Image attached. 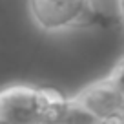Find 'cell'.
I'll return each instance as SVG.
<instances>
[{
    "label": "cell",
    "instance_id": "4",
    "mask_svg": "<svg viewBox=\"0 0 124 124\" xmlns=\"http://www.w3.org/2000/svg\"><path fill=\"white\" fill-rule=\"evenodd\" d=\"M46 124H101V120L78 106L73 99H68Z\"/></svg>",
    "mask_w": 124,
    "mask_h": 124
},
{
    "label": "cell",
    "instance_id": "1",
    "mask_svg": "<svg viewBox=\"0 0 124 124\" xmlns=\"http://www.w3.org/2000/svg\"><path fill=\"white\" fill-rule=\"evenodd\" d=\"M66 101L53 88L13 84L0 89V119L9 124H46Z\"/></svg>",
    "mask_w": 124,
    "mask_h": 124
},
{
    "label": "cell",
    "instance_id": "5",
    "mask_svg": "<svg viewBox=\"0 0 124 124\" xmlns=\"http://www.w3.org/2000/svg\"><path fill=\"white\" fill-rule=\"evenodd\" d=\"M108 78H109V82L120 91V95L124 97V60L119 62V64L113 68V71L108 75Z\"/></svg>",
    "mask_w": 124,
    "mask_h": 124
},
{
    "label": "cell",
    "instance_id": "3",
    "mask_svg": "<svg viewBox=\"0 0 124 124\" xmlns=\"http://www.w3.org/2000/svg\"><path fill=\"white\" fill-rule=\"evenodd\" d=\"M29 2L35 20L47 31L73 26L89 8V0H77L71 4H51L46 0H29Z\"/></svg>",
    "mask_w": 124,
    "mask_h": 124
},
{
    "label": "cell",
    "instance_id": "2",
    "mask_svg": "<svg viewBox=\"0 0 124 124\" xmlns=\"http://www.w3.org/2000/svg\"><path fill=\"white\" fill-rule=\"evenodd\" d=\"M73 101L101 122L113 119L124 111V97L109 82L108 77L82 88L73 97Z\"/></svg>",
    "mask_w": 124,
    "mask_h": 124
},
{
    "label": "cell",
    "instance_id": "9",
    "mask_svg": "<svg viewBox=\"0 0 124 124\" xmlns=\"http://www.w3.org/2000/svg\"><path fill=\"white\" fill-rule=\"evenodd\" d=\"M0 124H9V122H6L4 119H0Z\"/></svg>",
    "mask_w": 124,
    "mask_h": 124
},
{
    "label": "cell",
    "instance_id": "6",
    "mask_svg": "<svg viewBox=\"0 0 124 124\" xmlns=\"http://www.w3.org/2000/svg\"><path fill=\"white\" fill-rule=\"evenodd\" d=\"M101 124H124V111L119 113L117 117H113V119H108L104 122H101Z\"/></svg>",
    "mask_w": 124,
    "mask_h": 124
},
{
    "label": "cell",
    "instance_id": "7",
    "mask_svg": "<svg viewBox=\"0 0 124 124\" xmlns=\"http://www.w3.org/2000/svg\"><path fill=\"white\" fill-rule=\"evenodd\" d=\"M46 2H51V4H71V2H77V0H46Z\"/></svg>",
    "mask_w": 124,
    "mask_h": 124
},
{
    "label": "cell",
    "instance_id": "8",
    "mask_svg": "<svg viewBox=\"0 0 124 124\" xmlns=\"http://www.w3.org/2000/svg\"><path fill=\"white\" fill-rule=\"evenodd\" d=\"M120 13H122V18H124V0H120Z\"/></svg>",
    "mask_w": 124,
    "mask_h": 124
}]
</instances>
